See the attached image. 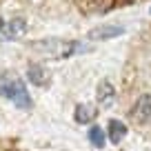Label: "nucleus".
<instances>
[{
  "mask_svg": "<svg viewBox=\"0 0 151 151\" xmlns=\"http://www.w3.org/2000/svg\"><path fill=\"white\" fill-rule=\"evenodd\" d=\"M0 96L11 100L18 109H27L29 111L33 107V100L29 96L24 82L20 78H16V76H0Z\"/></svg>",
  "mask_w": 151,
  "mask_h": 151,
  "instance_id": "f257e3e1",
  "label": "nucleus"
},
{
  "mask_svg": "<svg viewBox=\"0 0 151 151\" xmlns=\"http://www.w3.org/2000/svg\"><path fill=\"white\" fill-rule=\"evenodd\" d=\"M33 47L53 58H69L76 53L89 51V47H82V42H78V40H60V38H47V40L33 42Z\"/></svg>",
  "mask_w": 151,
  "mask_h": 151,
  "instance_id": "f03ea898",
  "label": "nucleus"
},
{
  "mask_svg": "<svg viewBox=\"0 0 151 151\" xmlns=\"http://www.w3.org/2000/svg\"><path fill=\"white\" fill-rule=\"evenodd\" d=\"M129 116H131L136 122H147V120L151 118V96H140L138 98V102L133 104V109L129 111Z\"/></svg>",
  "mask_w": 151,
  "mask_h": 151,
  "instance_id": "7ed1b4c3",
  "label": "nucleus"
},
{
  "mask_svg": "<svg viewBox=\"0 0 151 151\" xmlns=\"http://www.w3.org/2000/svg\"><path fill=\"white\" fill-rule=\"evenodd\" d=\"M124 33V27L120 24H104V27H96L89 31V40H111Z\"/></svg>",
  "mask_w": 151,
  "mask_h": 151,
  "instance_id": "20e7f679",
  "label": "nucleus"
},
{
  "mask_svg": "<svg viewBox=\"0 0 151 151\" xmlns=\"http://www.w3.org/2000/svg\"><path fill=\"white\" fill-rule=\"evenodd\" d=\"M96 116H98V109H96L93 104H89V102H80L78 107H76V111H73V118H76V122H78V124L93 122Z\"/></svg>",
  "mask_w": 151,
  "mask_h": 151,
  "instance_id": "39448f33",
  "label": "nucleus"
},
{
  "mask_svg": "<svg viewBox=\"0 0 151 151\" xmlns=\"http://www.w3.org/2000/svg\"><path fill=\"white\" fill-rule=\"evenodd\" d=\"M127 136V124L122 120H109V127H107V140L113 142V145H120Z\"/></svg>",
  "mask_w": 151,
  "mask_h": 151,
  "instance_id": "423d86ee",
  "label": "nucleus"
},
{
  "mask_svg": "<svg viewBox=\"0 0 151 151\" xmlns=\"http://www.w3.org/2000/svg\"><path fill=\"white\" fill-rule=\"evenodd\" d=\"M24 29H27L24 18H11L9 22L2 27V38H7V40H16V38H20L24 33Z\"/></svg>",
  "mask_w": 151,
  "mask_h": 151,
  "instance_id": "0eeeda50",
  "label": "nucleus"
},
{
  "mask_svg": "<svg viewBox=\"0 0 151 151\" xmlns=\"http://www.w3.org/2000/svg\"><path fill=\"white\" fill-rule=\"evenodd\" d=\"M96 96H98V102L102 104V107H109V104L113 102V98H116V89H113V85H111L109 80H102V82L98 85Z\"/></svg>",
  "mask_w": 151,
  "mask_h": 151,
  "instance_id": "6e6552de",
  "label": "nucleus"
},
{
  "mask_svg": "<svg viewBox=\"0 0 151 151\" xmlns=\"http://www.w3.org/2000/svg\"><path fill=\"white\" fill-rule=\"evenodd\" d=\"M27 78L33 82V85H38V87H42V85H47V82H49V73H47L40 65H29Z\"/></svg>",
  "mask_w": 151,
  "mask_h": 151,
  "instance_id": "1a4fd4ad",
  "label": "nucleus"
},
{
  "mask_svg": "<svg viewBox=\"0 0 151 151\" xmlns=\"http://www.w3.org/2000/svg\"><path fill=\"white\" fill-rule=\"evenodd\" d=\"M87 136H89L91 147H96V149H102V147L107 145V133H104L98 124H93V127L89 129V133H87Z\"/></svg>",
  "mask_w": 151,
  "mask_h": 151,
  "instance_id": "9d476101",
  "label": "nucleus"
},
{
  "mask_svg": "<svg viewBox=\"0 0 151 151\" xmlns=\"http://www.w3.org/2000/svg\"><path fill=\"white\" fill-rule=\"evenodd\" d=\"M2 27H5V22H2V20H0V31H2Z\"/></svg>",
  "mask_w": 151,
  "mask_h": 151,
  "instance_id": "9b49d317",
  "label": "nucleus"
}]
</instances>
